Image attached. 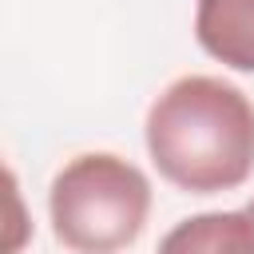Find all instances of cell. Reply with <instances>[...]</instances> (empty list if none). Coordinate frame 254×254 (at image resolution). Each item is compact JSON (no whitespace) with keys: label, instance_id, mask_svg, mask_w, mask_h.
Listing matches in <instances>:
<instances>
[{"label":"cell","instance_id":"obj_2","mask_svg":"<svg viewBox=\"0 0 254 254\" xmlns=\"http://www.w3.org/2000/svg\"><path fill=\"white\" fill-rule=\"evenodd\" d=\"M48 210L56 238L71 254H119L147 226L151 183L135 163L87 151L52 179Z\"/></svg>","mask_w":254,"mask_h":254},{"label":"cell","instance_id":"obj_1","mask_svg":"<svg viewBox=\"0 0 254 254\" xmlns=\"http://www.w3.org/2000/svg\"><path fill=\"white\" fill-rule=\"evenodd\" d=\"M147 151L179 190H234L254 171V103L218 75H183L147 111Z\"/></svg>","mask_w":254,"mask_h":254},{"label":"cell","instance_id":"obj_3","mask_svg":"<svg viewBox=\"0 0 254 254\" xmlns=\"http://www.w3.org/2000/svg\"><path fill=\"white\" fill-rule=\"evenodd\" d=\"M194 36L218 64L254 71V0H198Z\"/></svg>","mask_w":254,"mask_h":254},{"label":"cell","instance_id":"obj_4","mask_svg":"<svg viewBox=\"0 0 254 254\" xmlns=\"http://www.w3.org/2000/svg\"><path fill=\"white\" fill-rule=\"evenodd\" d=\"M159 254H254V214L242 206L183 218L175 230H167Z\"/></svg>","mask_w":254,"mask_h":254},{"label":"cell","instance_id":"obj_5","mask_svg":"<svg viewBox=\"0 0 254 254\" xmlns=\"http://www.w3.org/2000/svg\"><path fill=\"white\" fill-rule=\"evenodd\" d=\"M246 210H250V214H254V202H246Z\"/></svg>","mask_w":254,"mask_h":254}]
</instances>
